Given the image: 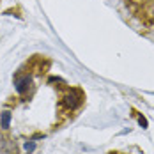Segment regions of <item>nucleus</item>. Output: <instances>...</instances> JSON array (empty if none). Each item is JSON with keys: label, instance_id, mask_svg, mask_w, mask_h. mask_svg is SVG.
<instances>
[{"label": "nucleus", "instance_id": "nucleus-1", "mask_svg": "<svg viewBox=\"0 0 154 154\" xmlns=\"http://www.w3.org/2000/svg\"><path fill=\"white\" fill-rule=\"evenodd\" d=\"M30 83H32L30 76H21V78H18V80L14 82L16 92H18V94H25L29 89H30Z\"/></svg>", "mask_w": 154, "mask_h": 154}, {"label": "nucleus", "instance_id": "nucleus-2", "mask_svg": "<svg viewBox=\"0 0 154 154\" xmlns=\"http://www.w3.org/2000/svg\"><path fill=\"white\" fill-rule=\"evenodd\" d=\"M64 105H66L67 108H76L78 105H80V96H78L76 92L67 94V96L64 97Z\"/></svg>", "mask_w": 154, "mask_h": 154}, {"label": "nucleus", "instance_id": "nucleus-3", "mask_svg": "<svg viewBox=\"0 0 154 154\" xmlns=\"http://www.w3.org/2000/svg\"><path fill=\"white\" fill-rule=\"evenodd\" d=\"M0 149H2L4 154H16V143L14 142H9V140H2Z\"/></svg>", "mask_w": 154, "mask_h": 154}, {"label": "nucleus", "instance_id": "nucleus-4", "mask_svg": "<svg viewBox=\"0 0 154 154\" xmlns=\"http://www.w3.org/2000/svg\"><path fill=\"white\" fill-rule=\"evenodd\" d=\"M9 124H11V112H2V115H0L2 129H9Z\"/></svg>", "mask_w": 154, "mask_h": 154}, {"label": "nucleus", "instance_id": "nucleus-5", "mask_svg": "<svg viewBox=\"0 0 154 154\" xmlns=\"http://www.w3.org/2000/svg\"><path fill=\"white\" fill-rule=\"evenodd\" d=\"M34 149H35V143H34V142H27V143H25V151H27V152H32Z\"/></svg>", "mask_w": 154, "mask_h": 154}, {"label": "nucleus", "instance_id": "nucleus-6", "mask_svg": "<svg viewBox=\"0 0 154 154\" xmlns=\"http://www.w3.org/2000/svg\"><path fill=\"white\" fill-rule=\"evenodd\" d=\"M138 122L142 124V126H143V128H147V121H145V119H143V117H140V119H138Z\"/></svg>", "mask_w": 154, "mask_h": 154}]
</instances>
